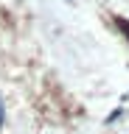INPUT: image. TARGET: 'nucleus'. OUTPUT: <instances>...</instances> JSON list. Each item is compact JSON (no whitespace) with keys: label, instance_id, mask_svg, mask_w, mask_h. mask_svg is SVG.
<instances>
[{"label":"nucleus","instance_id":"nucleus-2","mask_svg":"<svg viewBox=\"0 0 129 134\" xmlns=\"http://www.w3.org/2000/svg\"><path fill=\"white\" fill-rule=\"evenodd\" d=\"M0 129H3V106H0Z\"/></svg>","mask_w":129,"mask_h":134},{"label":"nucleus","instance_id":"nucleus-1","mask_svg":"<svg viewBox=\"0 0 129 134\" xmlns=\"http://www.w3.org/2000/svg\"><path fill=\"white\" fill-rule=\"evenodd\" d=\"M115 25H118L121 31H123V34L129 36V20H123V17H115Z\"/></svg>","mask_w":129,"mask_h":134}]
</instances>
